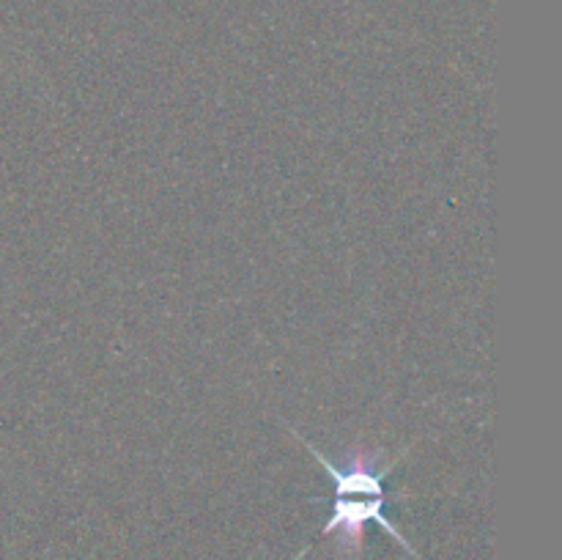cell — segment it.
<instances>
[{
  "label": "cell",
  "instance_id": "cell-1",
  "mask_svg": "<svg viewBox=\"0 0 562 560\" xmlns=\"http://www.w3.org/2000/svg\"><path fill=\"white\" fill-rule=\"evenodd\" d=\"M296 439H302L294 432ZM307 445V450L313 453V459L327 470V475L335 483V500H333V516H329L327 525L322 527V536H340V549L344 552H360L362 536H366L368 522H376L387 536H393L401 547L409 555L420 558V555L412 549V544L406 541L398 533V527L393 525L387 514H384V505H387V489H384V478L387 472L398 464L401 456L395 459L382 461V450L366 448V445H355V448L346 453L344 464H333L327 456L318 448H313L307 439H302Z\"/></svg>",
  "mask_w": 562,
  "mask_h": 560
}]
</instances>
